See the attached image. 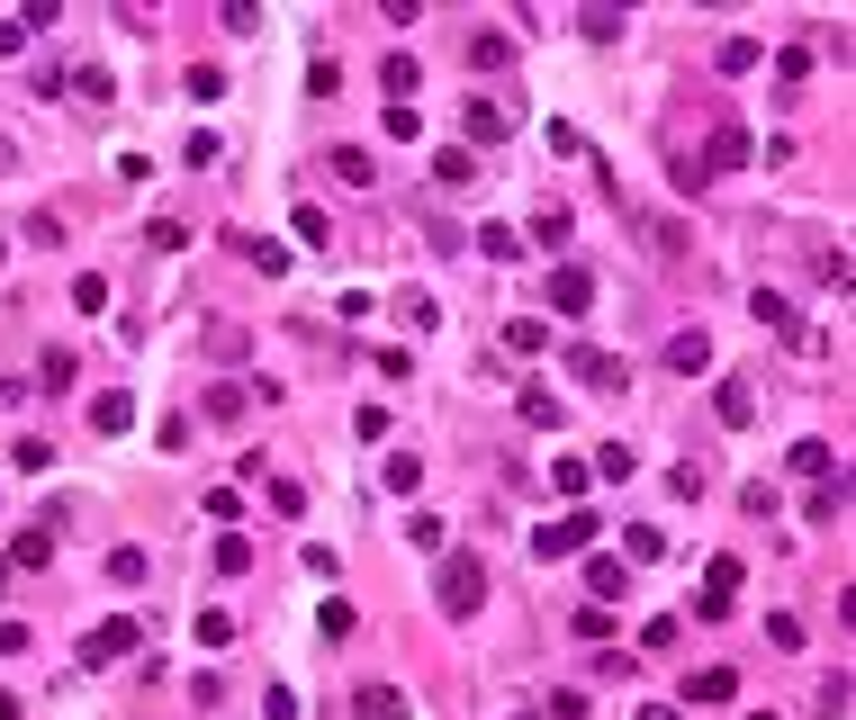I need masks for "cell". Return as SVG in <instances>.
<instances>
[{
	"instance_id": "1",
	"label": "cell",
	"mask_w": 856,
	"mask_h": 720,
	"mask_svg": "<svg viewBox=\"0 0 856 720\" xmlns=\"http://www.w3.org/2000/svg\"><path fill=\"white\" fill-rule=\"evenodd\" d=\"M433 595H442V613H451V622H470V613L487 604V567H478L470 550H451V559H442V576H433Z\"/></svg>"
},
{
	"instance_id": "2",
	"label": "cell",
	"mask_w": 856,
	"mask_h": 720,
	"mask_svg": "<svg viewBox=\"0 0 856 720\" xmlns=\"http://www.w3.org/2000/svg\"><path fill=\"white\" fill-rule=\"evenodd\" d=\"M559 361H568V378H577V387H596V397H622V387H631V378H622V361H613V352H596V343H568Z\"/></svg>"
},
{
	"instance_id": "3",
	"label": "cell",
	"mask_w": 856,
	"mask_h": 720,
	"mask_svg": "<svg viewBox=\"0 0 856 720\" xmlns=\"http://www.w3.org/2000/svg\"><path fill=\"white\" fill-rule=\"evenodd\" d=\"M740 585H749L740 559H712V567H703V595H694V622H721V613L740 604Z\"/></svg>"
},
{
	"instance_id": "4",
	"label": "cell",
	"mask_w": 856,
	"mask_h": 720,
	"mask_svg": "<svg viewBox=\"0 0 856 720\" xmlns=\"http://www.w3.org/2000/svg\"><path fill=\"white\" fill-rule=\"evenodd\" d=\"M586 541H596V513H559V522H542V532H533L542 559H577Z\"/></svg>"
},
{
	"instance_id": "5",
	"label": "cell",
	"mask_w": 856,
	"mask_h": 720,
	"mask_svg": "<svg viewBox=\"0 0 856 720\" xmlns=\"http://www.w3.org/2000/svg\"><path fill=\"white\" fill-rule=\"evenodd\" d=\"M136 639H145L136 622H91V630H82V667H117Z\"/></svg>"
},
{
	"instance_id": "6",
	"label": "cell",
	"mask_w": 856,
	"mask_h": 720,
	"mask_svg": "<svg viewBox=\"0 0 856 720\" xmlns=\"http://www.w3.org/2000/svg\"><path fill=\"white\" fill-rule=\"evenodd\" d=\"M586 306H596V271H577V261L550 271V315H586Z\"/></svg>"
},
{
	"instance_id": "7",
	"label": "cell",
	"mask_w": 856,
	"mask_h": 720,
	"mask_svg": "<svg viewBox=\"0 0 856 720\" xmlns=\"http://www.w3.org/2000/svg\"><path fill=\"white\" fill-rule=\"evenodd\" d=\"M749 315H757V324H775V334H784V343L803 352V315L784 306V289H749Z\"/></svg>"
},
{
	"instance_id": "8",
	"label": "cell",
	"mask_w": 856,
	"mask_h": 720,
	"mask_svg": "<svg viewBox=\"0 0 856 720\" xmlns=\"http://www.w3.org/2000/svg\"><path fill=\"white\" fill-rule=\"evenodd\" d=\"M415 82H424V63H415V54H388V63H379V91H388V108H406V100H415Z\"/></svg>"
},
{
	"instance_id": "9",
	"label": "cell",
	"mask_w": 856,
	"mask_h": 720,
	"mask_svg": "<svg viewBox=\"0 0 856 720\" xmlns=\"http://www.w3.org/2000/svg\"><path fill=\"white\" fill-rule=\"evenodd\" d=\"M460 126H470L478 145H505V136H514V117H505L496 100H470V108H460Z\"/></svg>"
},
{
	"instance_id": "10",
	"label": "cell",
	"mask_w": 856,
	"mask_h": 720,
	"mask_svg": "<svg viewBox=\"0 0 856 720\" xmlns=\"http://www.w3.org/2000/svg\"><path fill=\"white\" fill-rule=\"evenodd\" d=\"M668 369H677V378H703V369H712V343H703V334H668Z\"/></svg>"
},
{
	"instance_id": "11",
	"label": "cell",
	"mask_w": 856,
	"mask_h": 720,
	"mask_svg": "<svg viewBox=\"0 0 856 720\" xmlns=\"http://www.w3.org/2000/svg\"><path fill=\"white\" fill-rule=\"evenodd\" d=\"M649 559H668V532H658V522H631L622 532V567H649Z\"/></svg>"
},
{
	"instance_id": "12",
	"label": "cell",
	"mask_w": 856,
	"mask_h": 720,
	"mask_svg": "<svg viewBox=\"0 0 856 720\" xmlns=\"http://www.w3.org/2000/svg\"><path fill=\"white\" fill-rule=\"evenodd\" d=\"M136 424V397L126 387H109V397H91V432H126Z\"/></svg>"
},
{
	"instance_id": "13",
	"label": "cell",
	"mask_w": 856,
	"mask_h": 720,
	"mask_svg": "<svg viewBox=\"0 0 856 720\" xmlns=\"http://www.w3.org/2000/svg\"><path fill=\"white\" fill-rule=\"evenodd\" d=\"M731 693H740L731 667H694V676H685V702H731Z\"/></svg>"
},
{
	"instance_id": "14",
	"label": "cell",
	"mask_w": 856,
	"mask_h": 720,
	"mask_svg": "<svg viewBox=\"0 0 856 720\" xmlns=\"http://www.w3.org/2000/svg\"><path fill=\"white\" fill-rule=\"evenodd\" d=\"M470 63H478V73H505V63H514V36H505V28H478V36H470Z\"/></svg>"
},
{
	"instance_id": "15",
	"label": "cell",
	"mask_w": 856,
	"mask_h": 720,
	"mask_svg": "<svg viewBox=\"0 0 856 720\" xmlns=\"http://www.w3.org/2000/svg\"><path fill=\"white\" fill-rule=\"evenodd\" d=\"M54 559V532L45 522H28V532H10V567H45Z\"/></svg>"
},
{
	"instance_id": "16",
	"label": "cell",
	"mask_w": 856,
	"mask_h": 720,
	"mask_svg": "<svg viewBox=\"0 0 856 720\" xmlns=\"http://www.w3.org/2000/svg\"><path fill=\"white\" fill-rule=\"evenodd\" d=\"M712 415H721V424H731V432H740V424L757 415V397H749V387H740V378H721V387H712Z\"/></svg>"
},
{
	"instance_id": "17",
	"label": "cell",
	"mask_w": 856,
	"mask_h": 720,
	"mask_svg": "<svg viewBox=\"0 0 856 720\" xmlns=\"http://www.w3.org/2000/svg\"><path fill=\"white\" fill-rule=\"evenodd\" d=\"M379 487H388V495H415V487H424V460H415V450H388Z\"/></svg>"
},
{
	"instance_id": "18",
	"label": "cell",
	"mask_w": 856,
	"mask_h": 720,
	"mask_svg": "<svg viewBox=\"0 0 856 720\" xmlns=\"http://www.w3.org/2000/svg\"><path fill=\"white\" fill-rule=\"evenodd\" d=\"M749 154H757V145L740 136V126H721V136H712V154H703V171H740Z\"/></svg>"
},
{
	"instance_id": "19",
	"label": "cell",
	"mask_w": 856,
	"mask_h": 720,
	"mask_svg": "<svg viewBox=\"0 0 856 720\" xmlns=\"http://www.w3.org/2000/svg\"><path fill=\"white\" fill-rule=\"evenodd\" d=\"M568 234H577V208H542V217H533V243L568 252Z\"/></svg>"
},
{
	"instance_id": "20",
	"label": "cell",
	"mask_w": 856,
	"mask_h": 720,
	"mask_svg": "<svg viewBox=\"0 0 856 720\" xmlns=\"http://www.w3.org/2000/svg\"><path fill=\"white\" fill-rule=\"evenodd\" d=\"M586 585H596V604H613L622 585H631V567L622 559H586Z\"/></svg>"
},
{
	"instance_id": "21",
	"label": "cell",
	"mask_w": 856,
	"mask_h": 720,
	"mask_svg": "<svg viewBox=\"0 0 856 720\" xmlns=\"http://www.w3.org/2000/svg\"><path fill=\"white\" fill-rule=\"evenodd\" d=\"M361 720H406V693L398 685H361Z\"/></svg>"
},
{
	"instance_id": "22",
	"label": "cell",
	"mask_w": 856,
	"mask_h": 720,
	"mask_svg": "<svg viewBox=\"0 0 856 720\" xmlns=\"http://www.w3.org/2000/svg\"><path fill=\"white\" fill-rule=\"evenodd\" d=\"M324 163H334V180H352V189H370V171H379V163H370L361 145H334V154H324Z\"/></svg>"
},
{
	"instance_id": "23",
	"label": "cell",
	"mask_w": 856,
	"mask_h": 720,
	"mask_svg": "<svg viewBox=\"0 0 856 720\" xmlns=\"http://www.w3.org/2000/svg\"><path fill=\"white\" fill-rule=\"evenodd\" d=\"M803 513H812V522H838V513H847V487H838V478H821V487H812V504H803Z\"/></svg>"
},
{
	"instance_id": "24",
	"label": "cell",
	"mask_w": 856,
	"mask_h": 720,
	"mask_svg": "<svg viewBox=\"0 0 856 720\" xmlns=\"http://www.w3.org/2000/svg\"><path fill=\"white\" fill-rule=\"evenodd\" d=\"M631 469H640L631 441H605V450H596V478H631Z\"/></svg>"
},
{
	"instance_id": "25",
	"label": "cell",
	"mask_w": 856,
	"mask_h": 720,
	"mask_svg": "<svg viewBox=\"0 0 856 720\" xmlns=\"http://www.w3.org/2000/svg\"><path fill=\"white\" fill-rule=\"evenodd\" d=\"M316 630H324V639H352V630H361V613H352V604L334 595V604H324V613H316Z\"/></svg>"
},
{
	"instance_id": "26",
	"label": "cell",
	"mask_w": 856,
	"mask_h": 720,
	"mask_svg": "<svg viewBox=\"0 0 856 720\" xmlns=\"http://www.w3.org/2000/svg\"><path fill=\"white\" fill-rule=\"evenodd\" d=\"M478 252H487V261H514L523 234H514V226H478Z\"/></svg>"
},
{
	"instance_id": "27",
	"label": "cell",
	"mask_w": 856,
	"mask_h": 720,
	"mask_svg": "<svg viewBox=\"0 0 856 720\" xmlns=\"http://www.w3.org/2000/svg\"><path fill=\"white\" fill-rule=\"evenodd\" d=\"M73 306H82V315H109V280L82 271V280H73Z\"/></svg>"
},
{
	"instance_id": "28",
	"label": "cell",
	"mask_w": 856,
	"mask_h": 720,
	"mask_svg": "<svg viewBox=\"0 0 856 720\" xmlns=\"http://www.w3.org/2000/svg\"><path fill=\"white\" fill-rule=\"evenodd\" d=\"M523 424H542V432L559 424V397H550V387H523Z\"/></svg>"
},
{
	"instance_id": "29",
	"label": "cell",
	"mask_w": 856,
	"mask_h": 720,
	"mask_svg": "<svg viewBox=\"0 0 856 720\" xmlns=\"http://www.w3.org/2000/svg\"><path fill=\"white\" fill-rule=\"evenodd\" d=\"M766 639H775V648H794V658H803V613H766Z\"/></svg>"
},
{
	"instance_id": "30",
	"label": "cell",
	"mask_w": 856,
	"mask_h": 720,
	"mask_svg": "<svg viewBox=\"0 0 856 720\" xmlns=\"http://www.w3.org/2000/svg\"><path fill=\"white\" fill-rule=\"evenodd\" d=\"M794 478H829V441H794Z\"/></svg>"
},
{
	"instance_id": "31",
	"label": "cell",
	"mask_w": 856,
	"mask_h": 720,
	"mask_svg": "<svg viewBox=\"0 0 856 720\" xmlns=\"http://www.w3.org/2000/svg\"><path fill=\"white\" fill-rule=\"evenodd\" d=\"M109 585H145V550H109Z\"/></svg>"
},
{
	"instance_id": "32",
	"label": "cell",
	"mask_w": 856,
	"mask_h": 720,
	"mask_svg": "<svg viewBox=\"0 0 856 720\" xmlns=\"http://www.w3.org/2000/svg\"><path fill=\"white\" fill-rule=\"evenodd\" d=\"M398 315H406V324H415V334H433V324H442V306H433V298H424V289H415V298H398Z\"/></svg>"
},
{
	"instance_id": "33",
	"label": "cell",
	"mask_w": 856,
	"mask_h": 720,
	"mask_svg": "<svg viewBox=\"0 0 856 720\" xmlns=\"http://www.w3.org/2000/svg\"><path fill=\"white\" fill-rule=\"evenodd\" d=\"M586 478H596V469H586V460H577V450H568V460L550 469V487H559V495H586Z\"/></svg>"
},
{
	"instance_id": "34",
	"label": "cell",
	"mask_w": 856,
	"mask_h": 720,
	"mask_svg": "<svg viewBox=\"0 0 856 720\" xmlns=\"http://www.w3.org/2000/svg\"><path fill=\"white\" fill-rule=\"evenodd\" d=\"M505 343H514V352H542V343H550V324H533V315H514V324H505Z\"/></svg>"
},
{
	"instance_id": "35",
	"label": "cell",
	"mask_w": 856,
	"mask_h": 720,
	"mask_svg": "<svg viewBox=\"0 0 856 720\" xmlns=\"http://www.w3.org/2000/svg\"><path fill=\"white\" fill-rule=\"evenodd\" d=\"M668 180H677V189H685V199H694V189H703L712 171H703V154H677V163H668Z\"/></svg>"
},
{
	"instance_id": "36",
	"label": "cell",
	"mask_w": 856,
	"mask_h": 720,
	"mask_svg": "<svg viewBox=\"0 0 856 720\" xmlns=\"http://www.w3.org/2000/svg\"><path fill=\"white\" fill-rule=\"evenodd\" d=\"M235 567H252V541H244V532H226V541H217V576H235Z\"/></svg>"
},
{
	"instance_id": "37",
	"label": "cell",
	"mask_w": 856,
	"mask_h": 720,
	"mask_svg": "<svg viewBox=\"0 0 856 720\" xmlns=\"http://www.w3.org/2000/svg\"><path fill=\"white\" fill-rule=\"evenodd\" d=\"M244 261H252V271H271V280H280V271H289V243H244Z\"/></svg>"
},
{
	"instance_id": "38",
	"label": "cell",
	"mask_w": 856,
	"mask_h": 720,
	"mask_svg": "<svg viewBox=\"0 0 856 720\" xmlns=\"http://www.w3.org/2000/svg\"><path fill=\"white\" fill-rule=\"evenodd\" d=\"M208 415H217V424H235V415H244V387H226V378H217V387H208Z\"/></svg>"
},
{
	"instance_id": "39",
	"label": "cell",
	"mask_w": 856,
	"mask_h": 720,
	"mask_svg": "<svg viewBox=\"0 0 856 720\" xmlns=\"http://www.w3.org/2000/svg\"><path fill=\"white\" fill-rule=\"evenodd\" d=\"M470 171H478L470 154H433V180H442V189H460V180H470Z\"/></svg>"
},
{
	"instance_id": "40",
	"label": "cell",
	"mask_w": 856,
	"mask_h": 720,
	"mask_svg": "<svg viewBox=\"0 0 856 720\" xmlns=\"http://www.w3.org/2000/svg\"><path fill=\"white\" fill-rule=\"evenodd\" d=\"M289 226H298V243H324L334 226H324V208H289Z\"/></svg>"
},
{
	"instance_id": "41",
	"label": "cell",
	"mask_w": 856,
	"mask_h": 720,
	"mask_svg": "<svg viewBox=\"0 0 856 720\" xmlns=\"http://www.w3.org/2000/svg\"><path fill=\"white\" fill-rule=\"evenodd\" d=\"M199 648H235V622L226 613H199Z\"/></svg>"
},
{
	"instance_id": "42",
	"label": "cell",
	"mask_w": 856,
	"mask_h": 720,
	"mask_svg": "<svg viewBox=\"0 0 856 720\" xmlns=\"http://www.w3.org/2000/svg\"><path fill=\"white\" fill-rule=\"evenodd\" d=\"M261 720H298V693H289V685H271V693H261Z\"/></svg>"
},
{
	"instance_id": "43",
	"label": "cell",
	"mask_w": 856,
	"mask_h": 720,
	"mask_svg": "<svg viewBox=\"0 0 856 720\" xmlns=\"http://www.w3.org/2000/svg\"><path fill=\"white\" fill-rule=\"evenodd\" d=\"M19 45H28V28H19V19H0V63H10Z\"/></svg>"
},
{
	"instance_id": "44",
	"label": "cell",
	"mask_w": 856,
	"mask_h": 720,
	"mask_svg": "<svg viewBox=\"0 0 856 720\" xmlns=\"http://www.w3.org/2000/svg\"><path fill=\"white\" fill-rule=\"evenodd\" d=\"M640 720H685V711L677 702H640Z\"/></svg>"
},
{
	"instance_id": "45",
	"label": "cell",
	"mask_w": 856,
	"mask_h": 720,
	"mask_svg": "<svg viewBox=\"0 0 856 720\" xmlns=\"http://www.w3.org/2000/svg\"><path fill=\"white\" fill-rule=\"evenodd\" d=\"M749 720H784V711H749Z\"/></svg>"
},
{
	"instance_id": "46",
	"label": "cell",
	"mask_w": 856,
	"mask_h": 720,
	"mask_svg": "<svg viewBox=\"0 0 856 720\" xmlns=\"http://www.w3.org/2000/svg\"><path fill=\"white\" fill-rule=\"evenodd\" d=\"M514 720H542V711H514Z\"/></svg>"
},
{
	"instance_id": "47",
	"label": "cell",
	"mask_w": 856,
	"mask_h": 720,
	"mask_svg": "<svg viewBox=\"0 0 856 720\" xmlns=\"http://www.w3.org/2000/svg\"><path fill=\"white\" fill-rule=\"evenodd\" d=\"M0 576H10V559H0Z\"/></svg>"
}]
</instances>
